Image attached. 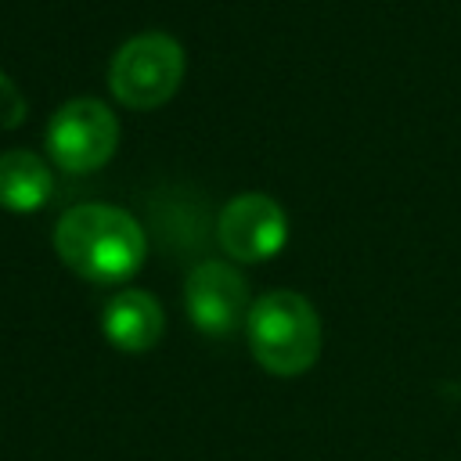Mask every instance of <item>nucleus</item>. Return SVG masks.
Returning <instances> with one entry per match:
<instances>
[{"label": "nucleus", "mask_w": 461, "mask_h": 461, "mask_svg": "<svg viewBox=\"0 0 461 461\" xmlns=\"http://www.w3.org/2000/svg\"><path fill=\"white\" fill-rule=\"evenodd\" d=\"M119 144V122L108 104L94 97L65 101L47 122V155L65 173L101 169Z\"/></svg>", "instance_id": "20e7f679"}, {"label": "nucleus", "mask_w": 461, "mask_h": 461, "mask_svg": "<svg viewBox=\"0 0 461 461\" xmlns=\"http://www.w3.org/2000/svg\"><path fill=\"white\" fill-rule=\"evenodd\" d=\"M216 238L223 252L238 263H263L277 256L288 241V216L285 209L259 191H245L230 198L216 220Z\"/></svg>", "instance_id": "39448f33"}, {"label": "nucleus", "mask_w": 461, "mask_h": 461, "mask_svg": "<svg viewBox=\"0 0 461 461\" xmlns=\"http://www.w3.org/2000/svg\"><path fill=\"white\" fill-rule=\"evenodd\" d=\"M162 324H166L162 306L155 303L151 292H140V288H126L112 295L101 310V331L122 353L151 349L162 339Z\"/></svg>", "instance_id": "0eeeda50"}, {"label": "nucleus", "mask_w": 461, "mask_h": 461, "mask_svg": "<svg viewBox=\"0 0 461 461\" xmlns=\"http://www.w3.org/2000/svg\"><path fill=\"white\" fill-rule=\"evenodd\" d=\"M184 306L198 331L212 339H227L245 328L249 317V285L230 263L205 259L184 281Z\"/></svg>", "instance_id": "423d86ee"}, {"label": "nucleus", "mask_w": 461, "mask_h": 461, "mask_svg": "<svg viewBox=\"0 0 461 461\" xmlns=\"http://www.w3.org/2000/svg\"><path fill=\"white\" fill-rule=\"evenodd\" d=\"M22 119H25V97L14 86V79L0 72V130H14L22 126Z\"/></svg>", "instance_id": "1a4fd4ad"}, {"label": "nucleus", "mask_w": 461, "mask_h": 461, "mask_svg": "<svg viewBox=\"0 0 461 461\" xmlns=\"http://www.w3.org/2000/svg\"><path fill=\"white\" fill-rule=\"evenodd\" d=\"M245 339L263 371L292 378L321 357V317L299 292H267L249 306Z\"/></svg>", "instance_id": "f03ea898"}, {"label": "nucleus", "mask_w": 461, "mask_h": 461, "mask_svg": "<svg viewBox=\"0 0 461 461\" xmlns=\"http://www.w3.org/2000/svg\"><path fill=\"white\" fill-rule=\"evenodd\" d=\"M54 249L61 263L83 281L119 285L130 274H137V267L144 263L148 238L126 209L104 202H83L58 220Z\"/></svg>", "instance_id": "f257e3e1"}, {"label": "nucleus", "mask_w": 461, "mask_h": 461, "mask_svg": "<svg viewBox=\"0 0 461 461\" xmlns=\"http://www.w3.org/2000/svg\"><path fill=\"white\" fill-rule=\"evenodd\" d=\"M184 83V47L169 32H140L126 40L108 68V86L126 108H158Z\"/></svg>", "instance_id": "7ed1b4c3"}, {"label": "nucleus", "mask_w": 461, "mask_h": 461, "mask_svg": "<svg viewBox=\"0 0 461 461\" xmlns=\"http://www.w3.org/2000/svg\"><path fill=\"white\" fill-rule=\"evenodd\" d=\"M50 166L29 151V148H11L0 155V209L7 212H36L50 198Z\"/></svg>", "instance_id": "6e6552de"}]
</instances>
